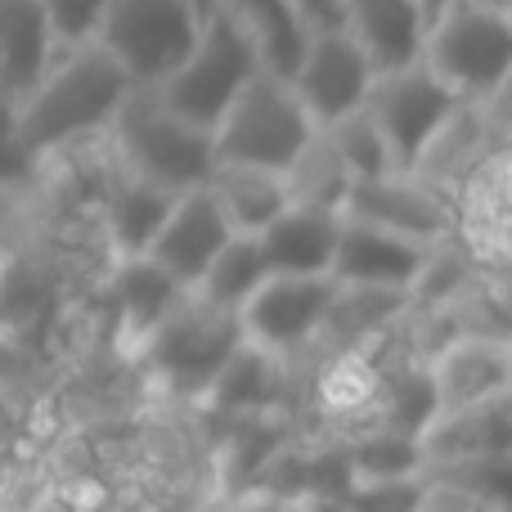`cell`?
I'll use <instances>...</instances> for the list:
<instances>
[{
	"instance_id": "obj_1",
	"label": "cell",
	"mask_w": 512,
	"mask_h": 512,
	"mask_svg": "<svg viewBox=\"0 0 512 512\" xmlns=\"http://www.w3.org/2000/svg\"><path fill=\"white\" fill-rule=\"evenodd\" d=\"M131 90V77L99 41L59 45L54 63L41 72L32 90L18 99V135L36 162L86 140L108 135L117 104Z\"/></svg>"
},
{
	"instance_id": "obj_2",
	"label": "cell",
	"mask_w": 512,
	"mask_h": 512,
	"mask_svg": "<svg viewBox=\"0 0 512 512\" xmlns=\"http://www.w3.org/2000/svg\"><path fill=\"white\" fill-rule=\"evenodd\" d=\"M108 140L117 149V162L131 176H144L153 185L185 194L203 189L216 171L212 131L185 122L176 108L162 104L153 86H131L108 122Z\"/></svg>"
},
{
	"instance_id": "obj_3",
	"label": "cell",
	"mask_w": 512,
	"mask_h": 512,
	"mask_svg": "<svg viewBox=\"0 0 512 512\" xmlns=\"http://www.w3.org/2000/svg\"><path fill=\"white\" fill-rule=\"evenodd\" d=\"M418 59L472 108L495 104L512 81V14L481 0H450L427 23Z\"/></svg>"
},
{
	"instance_id": "obj_4",
	"label": "cell",
	"mask_w": 512,
	"mask_h": 512,
	"mask_svg": "<svg viewBox=\"0 0 512 512\" xmlns=\"http://www.w3.org/2000/svg\"><path fill=\"white\" fill-rule=\"evenodd\" d=\"M315 131L319 126L306 117L288 77L261 68L234 95V104L221 113V122L212 126V149L216 162H248V167L288 176L292 162L315 140Z\"/></svg>"
},
{
	"instance_id": "obj_5",
	"label": "cell",
	"mask_w": 512,
	"mask_h": 512,
	"mask_svg": "<svg viewBox=\"0 0 512 512\" xmlns=\"http://www.w3.org/2000/svg\"><path fill=\"white\" fill-rule=\"evenodd\" d=\"M364 108H369V117L378 122L396 171L423 167L427 153L441 144V135L468 113V104H463L423 59L405 63V68L378 72Z\"/></svg>"
},
{
	"instance_id": "obj_6",
	"label": "cell",
	"mask_w": 512,
	"mask_h": 512,
	"mask_svg": "<svg viewBox=\"0 0 512 512\" xmlns=\"http://www.w3.org/2000/svg\"><path fill=\"white\" fill-rule=\"evenodd\" d=\"M203 32V14L189 0H108L90 41H99L131 77V86H158L180 68Z\"/></svg>"
},
{
	"instance_id": "obj_7",
	"label": "cell",
	"mask_w": 512,
	"mask_h": 512,
	"mask_svg": "<svg viewBox=\"0 0 512 512\" xmlns=\"http://www.w3.org/2000/svg\"><path fill=\"white\" fill-rule=\"evenodd\" d=\"M256 72H261V59H256L252 41L216 9V14L203 18V32H198L194 50L153 90H158L162 104L176 108L185 122L212 131L225 108L234 104V95L248 86Z\"/></svg>"
},
{
	"instance_id": "obj_8",
	"label": "cell",
	"mask_w": 512,
	"mask_h": 512,
	"mask_svg": "<svg viewBox=\"0 0 512 512\" xmlns=\"http://www.w3.org/2000/svg\"><path fill=\"white\" fill-rule=\"evenodd\" d=\"M243 346L248 337H243L239 315L203 306L194 292L144 337L149 364L185 396H212V387Z\"/></svg>"
},
{
	"instance_id": "obj_9",
	"label": "cell",
	"mask_w": 512,
	"mask_h": 512,
	"mask_svg": "<svg viewBox=\"0 0 512 512\" xmlns=\"http://www.w3.org/2000/svg\"><path fill=\"white\" fill-rule=\"evenodd\" d=\"M337 310L333 274H265V283L239 310L243 337L265 355L306 346Z\"/></svg>"
},
{
	"instance_id": "obj_10",
	"label": "cell",
	"mask_w": 512,
	"mask_h": 512,
	"mask_svg": "<svg viewBox=\"0 0 512 512\" xmlns=\"http://www.w3.org/2000/svg\"><path fill=\"white\" fill-rule=\"evenodd\" d=\"M373 77H378V68L355 45V36L346 27H328V32L306 36V50H301L297 68L288 72V86L297 90L306 117L324 131V126L351 117L355 108H364Z\"/></svg>"
},
{
	"instance_id": "obj_11",
	"label": "cell",
	"mask_w": 512,
	"mask_h": 512,
	"mask_svg": "<svg viewBox=\"0 0 512 512\" xmlns=\"http://www.w3.org/2000/svg\"><path fill=\"white\" fill-rule=\"evenodd\" d=\"M432 248L414 243L405 234H391L382 225H369L360 216H342L333 252V283L342 292H382V297H400V292L418 288L427 274Z\"/></svg>"
},
{
	"instance_id": "obj_12",
	"label": "cell",
	"mask_w": 512,
	"mask_h": 512,
	"mask_svg": "<svg viewBox=\"0 0 512 512\" xmlns=\"http://www.w3.org/2000/svg\"><path fill=\"white\" fill-rule=\"evenodd\" d=\"M230 239H234L230 221H225V212L216 207L212 189L203 185V189L176 194L167 221H162V230L153 234V243L144 256H149L153 265H162L185 292H194L198 279L207 274V265L216 261V252H221Z\"/></svg>"
},
{
	"instance_id": "obj_13",
	"label": "cell",
	"mask_w": 512,
	"mask_h": 512,
	"mask_svg": "<svg viewBox=\"0 0 512 512\" xmlns=\"http://www.w3.org/2000/svg\"><path fill=\"white\" fill-rule=\"evenodd\" d=\"M342 216H360L369 225H382L391 234H405L414 243L432 248L450 230V212L432 189L414 185V171H387L373 180H351L342 198Z\"/></svg>"
},
{
	"instance_id": "obj_14",
	"label": "cell",
	"mask_w": 512,
	"mask_h": 512,
	"mask_svg": "<svg viewBox=\"0 0 512 512\" xmlns=\"http://www.w3.org/2000/svg\"><path fill=\"white\" fill-rule=\"evenodd\" d=\"M418 445H423L427 468L490 459V454H512V400L495 396V400H481V405L432 414L427 427L418 432Z\"/></svg>"
},
{
	"instance_id": "obj_15",
	"label": "cell",
	"mask_w": 512,
	"mask_h": 512,
	"mask_svg": "<svg viewBox=\"0 0 512 512\" xmlns=\"http://www.w3.org/2000/svg\"><path fill=\"white\" fill-rule=\"evenodd\" d=\"M508 373H512L508 342H495V337H459V342H450L427 369L436 414L508 396Z\"/></svg>"
},
{
	"instance_id": "obj_16",
	"label": "cell",
	"mask_w": 512,
	"mask_h": 512,
	"mask_svg": "<svg viewBox=\"0 0 512 512\" xmlns=\"http://www.w3.org/2000/svg\"><path fill=\"white\" fill-rule=\"evenodd\" d=\"M337 230H342V212L337 207L292 198L252 239L261 243L270 274H328L337 252Z\"/></svg>"
},
{
	"instance_id": "obj_17",
	"label": "cell",
	"mask_w": 512,
	"mask_h": 512,
	"mask_svg": "<svg viewBox=\"0 0 512 512\" xmlns=\"http://www.w3.org/2000/svg\"><path fill=\"white\" fill-rule=\"evenodd\" d=\"M427 23L432 18L423 0H342V27L378 72L414 63L423 54Z\"/></svg>"
},
{
	"instance_id": "obj_18",
	"label": "cell",
	"mask_w": 512,
	"mask_h": 512,
	"mask_svg": "<svg viewBox=\"0 0 512 512\" xmlns=\"http://www.w3.org/2000/svg\"><path fill=\"white\" fill-rule=\"evenodd\" d=\"M59 54L45 0H0V90L23 99Z\"/></svg>"
},
{
	"instance_id": "obj_19",
	"label": "cell",
	"mask_w": 512,
	"mask_h": 512,
	"mask_svg": "<svg viewBox=\"0 0 512 512\" xmlns=\"http://www.w3.org/2000/svg\"><path fill=\"white\" fill-rule=\"evenodd\" d=\"M207 189H212L216 207L225 212L234 234H261L292 203V189L283 171L248 167V162H216Z\"/></svg>"
},
{
	"instance_id": "obj_20",
	"label": "cell",
	"mask_w": 512,
	"mask_h": 512,
	"mask_svg": "<svg viewBox=\"0 0 512 512\" xmlns=\"http://www.w3.org/2000/svg\"><path fill=\"white\" fill-rule=\"evenodd\" d=\"M171 203H176V194H171V189H162V185H153V180L122 171V180L108 189V203H104V230H108V243H113L117 261L149 252L153 234L162 230Z\"/></svg>"
},
{
	"instance_id": "obj_21",
	"label": "cell",
	"mask_w": 512,
	"mask_h": 512,
	"mask_svg": "<svg viewBox=\"0 0 512 512\" xmlns=\"http://www.w3.org/2000/svg\"><path fill=\"white\" fill-rule=\"evenodd\" d=\"M216 9L252 41L265 72L288 77V72L297 68L310 32L301 27V18L292 14L288 0H216Z\"/></svg>"
},
{
	"instance_id": "obj_22",
	"label": "cell",
	"mask_w": 512,
	"mask_h": 512,
	"mask_svg": "<svg viewBox=\"0 0 512 512\" xmlns=\"http://www.w3.org/2000/svg\"><path fill=\"white\" fill-rule=\"evenodd\" d=\"M113 297L117 310H122V324L135 342L144 346V337L189 297L176 279H171L162 265H153L149 256H126L117 261V279H113Z\"/></svg>"
},
{
	"instance_id": "obj_23",
	"label": "cell",
	"mask_w": 512,
	"mask_h": 512,
	"mask_svg": "<svg viewBox=\"0 0 512 512\" xmlns=\"http://www.w3.org/2000/svg\"><path fill=\"white\" fill-rule=\"evenodd\" d=\"M265 274H270V265H265V256H261V243H256L252 234H234V239L216 252V261L207 265V274L198 279L194 297L203 301V306L225 310V315H239L252 292L265 283Z\"/></svg>"
},
{
	"instance_id": "obj_24",
	"label": "cell",
	"mask_w": 512,
	"mask_h": 512,
	"mask_svg": "<svg viewBox=\"0 0 512 512\" xmlns=\"http://www.w3.org/2000/svg\"><path fill=\"white\" fill-rule=\"evenodd\" d=\"M427 459L423 445L414 432H396V427H382V432L364 436L351 445V459L346 472L351 481H400V477H423Z\"/></svg>"
},
{
	"instance_id": "obj_25",
	"label": "cell",
	"mask_w": 512,
	"mask_h": 512,
	"mask_svg": "<svg viewBox=\"0 0 512 512\" xmlns=\"http://www.w3.org/2000/svg\"><path fill=\"white\" fill-rule=\"evenodd\" d=\"M319 135L328 140V149L337 153V162L346 167V176H351V180H373V176H387V171H396V162H391V149H387V140H382L378 122L369 117V108H355L351 117L324 126Z\"/></svg>"
},
{
	"instance_id": "obj_26",
	"label": "cell",
	"mask_w": 512,
	"mask_h": 512,
	"mask_svg": "<svg viewBox=\"0 0 512 512\" xmlns=\"http://www.w3.org/2000/svg\"><path fill=\"white\" fill-rule=\"evenodd\" d=\"M427 481L436 486L463 490L490 512H512V454H490V459H468V463H445V468H427Z\"/></svg>"
},
{
	"instance_id": "obj_27",
	"label": "cell",
	"mask_w": 512,
	"mask_h": 512,
	"mask_svg": "<svg viewBox=\"0 0 512 512\" xmlns=\"http://www.w3.org/2000/svg\"><path fill=\"white\" fill-rule=\"evenodd\" d=\"M427 495L423 477H400V481H351V499L346 512H418Z\"/></svg>"
},
{
	"instance_id": "obj_28",
	"label": "cell",
	"mask_w": 512,
	"mask_h": 512,
	"mask_svg": "<svg viewBox=\"0 0 512 512\" xmlns=\"http://www.w3.org/2000/svg\"><path fill=\"white\" fill-rule=\"evenodd\" d=\"M36 171V158L18 135V99L0 90V189H23Z\"/></svg>"
},
{
	"instance_id": "obj_29",
	"label": "cell",
	"mask_w": 512,
	"mask_h": 512,
	"mask_svg": "<svg viewBox=\"0 0 512 512\" xmlns=\"http://www.w3.org/2000/svg\"><path fill=\"white\" fill-rule=\"evenodd\" d=\"M104 5H108V0H45L59 45L90 41V36H95V27H99V14H104Z\"/></svg>"
},
{
	"instance_id": "obj_30",
	"label": "cell",
	"mask_w": 512,
	"mask_h": 512,
	"mask_svg": "<svg viewBox=\"0 0 512 512\" xmlns=\"http://www.w3.org/2000/svg\"><path fill=\"white\" fill-rule=\"evenodd\" d=\"M292 14L301 18L306 32H328V27H342V0H288Z\"/></svg>"
},
{
	"instance_id": "obj_31",
	"label": "cell",
	"mask_w": 512,
	"mask_h": 512,
	"mask_svg": "<svg viewBox=\"0 0 512 512\" xmlns=\"http://www.w3.org/2000/svg\"><path fill=\"white\" fill-rule=\"evenodd\" d=\"M243 512H283L279 504H274V499H256V504H248Z\"/></svg>"
},
{
	"instance_id": "obj_32",
	"label": "cell",
	"mask_w": 512,
	"mask_h": 512,
	"mask_svg": "<svg viewBox=\"0 0 512 512\" xmlns=\"http://www.w3.org/2000/svg\"><path fill=\"white\" fill-rule=\"evenodd\" d=\"M189 5H194L203 18H207V14H216V0H189Z\"/></svg>"
},
{
	"instance_id": "obj_33",
	"label": "cell",
	"mask_w": 512,
	"mask_h": 512,
	"mask_svg": "<svg viewBox=\"0 0 512 512\" xmlns=\"http://www.w3.org/2000/svg\"><path fill=\"white\" fill-rule=\"evenodd\" d=\"M445 5H450V0H423V9H427V18H436V14H441V9Z\"/></svg>"
},
{
	"instance_id": "obj_34",
	"label": "cell",
	"mask_w": 512,
	"mask_h": 512,
	"mask_svg": "<svg viewBox=\"0 0 512 512\" xmlns=\"http://www.w3.org/2000/svg\"><path fill=\"white\" fill-rule=\"evenodd\" d=\"M481 5H490V9H499V14H512V0H481Z\"/></svg>"
},
{
	"instance_id": "obj_35",
	"label": "cell",
	"mask_w": 512,
	"mask_h": 512,
	"mask_svg": "<svg viewBox=\"0 0 512 512\" xmlns=\"http://www.w3.org/2000/svg\"><path fill=\"white\" fill-rule=\"evenodd\" d=\"M508 400H512V373H508Z\"/></svg>"
},
{
	"instance_id": "obj_36",
	"label": "cell",
	"mask_w": 512,
	"mask_h": 512,
	"mask_svg": "<svg viewBox=\"0 0 512 512\" xmlns=\"http://www.w3.org/2000/svg\"><path fill=\"white\" fill-rule=\"evenodd\" d=\"M0 270H5V261H0Z\"/></svg>"
},
{
	"instance_id": "obj_37",
	"label": "cell",
	"mask_w": 512,
	"mask_h": 512,
	"mask_svg": "<svg viewBox=\"0 0 512 512\" xmlns=\"http://www.w3.org/2000/svg\"><path fill=\"white\" fill-rule=\"evenodd\" d=\"M418 512H423V508H418Z\"/></svg>"
}]
</instances>
